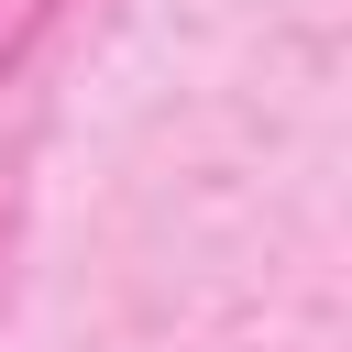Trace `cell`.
Returning <instances> with one entry per match:
<instances>
[{
  "label": "cell",
  "instance_id": "6da1fadb",
  "mask_svg": "<svg viewBox=\"0 0 352 352\" xmlns=\"http://www.w3.org/2000/svg\"><path fill=\"white\" fill-rule=\"evenodd\" d=\"M66 11H77V0H0V88H11V77L44 55V33H55Z\"/></svg>",
  "mask_w": 352,
  "mask_h": 352
}]
</instances>
